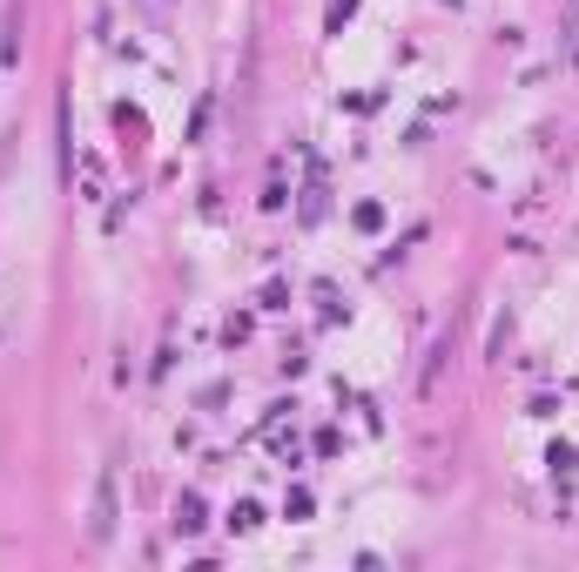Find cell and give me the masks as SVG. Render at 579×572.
<instances>
[{"mask_svg": "<svg viewBox=\"0 0 579 572\" xmlns=\"http://www.w3.org/2000/svg\"><path fill=\"white\" fill-rule=\"evenodd\" d=\"M20 61V7H7V20H0V75Z\"/></svg>", "mask_w": 579, "mask_h": 572, "instance_id": "obj_2", "label": "cell"}, {"mask_svg": "<svg viewBox=\"0 0 579 572\" xmlns=\"http://www.w3.org/2000/svg\"><path fill=\"white\" fill-rule=\"evenodd\" d=\"M88 539H94V545L115 539V471H102V478H94V519H88Z\"/></svg>", "mask_w": 579, "mask_h": 572, "instance_id": "obj_1", "label": "cell"}, {"mask_svg": "<svg viewBox=\"0 0 579 572\" xmlns=\"http://www.w3.org/2000/svg\"><path fill=\"white\" fill-rule=\"evenodd\" d=\"M546 465H552V478H573L579 452H573V445H552V452H546Z\"/></svg>", "mask_w": 579, "mask_h": 572, "instance_id": "obj_5", "label": "cell"}, {"mask_svg": "<svg viewBox=\"0 0 579 572\" xmlns=\"http://www.w3.org/2000/svg\"><path fill=\"white\" fill-rule=\"evenodd\" d=\"M263 526V505L257 498H236V505H229V532H257Z\"/></svg>", "mask_w": 579, "mask_h": 572, "instance_id": "obj_3", "label": "cell"}, {"mask_svg": "<svg viewBox=\"0 0 579 572\" xmlns=\"http://www.w3.org/2000/svg\"><path fill=\"white\" fill-rule=\"evenodd\" d=\"M175 532H202V498L196 492L175 498Z\"/></svg>", "mask_w": 579, "mask_h": 572, "instance_id": "obj_4", "label": "cell"}]
</instances>
